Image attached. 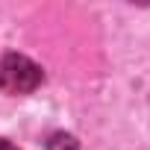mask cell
Masks as SVG:
<instances>
[{"mask_svg": "<svg viewBox=\"0 0 150 150\" xmlns=\"http://www.w3.org/2000/svg\"><path fill=\"white\" fill-rule=\"evenodd\" d=\"M41 68L21 53H6L0 59V88L6 94H30L41 86Z\"/></svg>", "mask_w": 150, "mask_h": 150, "instance_id": "obj_1", "label": "cell"}, {"mask_svg": "<svg viewBox=\"0 0 150 150\" xmlns=\"http://www.w3.org/2000/svg\"><path fill=\"white\" fill-rule=\"evenodd\" d=\"M47 150H77V141L71 135H65V132H56V135H50Z\"/></svg>", "mask_w": 150, "mask_h": 150, "instance_id": "obj_2", "label": "cell"}, {"mask_svg": "<svg viewBox=\"0 0 150 150\" xmlns=\"http://www.w3.org/2000/svg\"><path fill=\"white\" fill-rule=\"evenodd\" d=\"M0 150H18L12 141H6V138H0Z\"/></svg>", "mask_w": 150, "mask_h": 150, "instance_id": "obj_3", "label": "cell"}]
</instances>
